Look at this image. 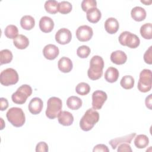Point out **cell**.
I'll list each match as a JSON object with an SVG mask.
<instances>
[{"label":"cell","mask_w":152,"mask_h":152,"mask_svg":"<svg viewBox=\"0 0 152 152\" xmlns=\"http://www.w3.org/2000/svg\"><path fill=\"white\" fill-rule=\"evenodd\" d=\"M104 68V61L103 58L99 56H93L90 61V67L87 71L88 78L91 80L99 79L103 74Z\"/></svg>","instance_id":"cell-1"},{"label":"cell","mask_w":152,"mask_h":152,"mask_svg":"<svg viewBox=\"0 0 152 152\" xmlns=\"http://www.w3.org/2000/svg\"><path fill=\"white\" fill-rule=\"evenodd\" d=\"M99 120V113L93 108L88 109L80 121V126L84 131L91 130Z\"/></svg>","instance_id":"cell-2"},{"label":"cell","mask_w":152,"mask_h":152,"mask_svg":"<svg viewBox=\"0 0 152 152\" xmlns=\"http://www.w3.org/2000/svg\"><path fill=\"white\" fill-rule=\"evenodd\" d=\"M8 121L15 127L22 126L26 121L24 112L20 107H13L10 108L6 113Z\"/></svg>","instance_id":"cell-3"},{"label":"cell","mask_w":152,"mask_h":152,"mask_svg":"<svg viewBox=\"0 0 152 152\" xmlns=\"http://www.w3.org/2000/svg\"><path fill=\"white\" fill-rule=\"evenodd\" d=\"M62 107V100L59 98L56 97H50L47 102V109L45 112L46 116L50 119L57 118L61 112Z\"/></svg>","instance_id":"cell-4"},{"label":"cell","mask_w":152,"mask_h":152,"mask_svg":"<svg viewBox=\"0 0 152 152\" xmlns=\"http://www.w3.org/2000/svg\"><path fill=\"white\" fill-rule=\"evenodd\" d=\"M32 88L27 84H23L18 87L17 91L11 96L12 100L16 104H24L27 99L31 94Z\"/></svg>","instance_id":"cell-5"},{"label":"cell","mask_w":152,"mask_h":152,"mask_svg":"<svg viewBox=\"0 0 152 152\" xmlns=\"http://www.w3.org/2000/svg\"><path fill=\"white\" fill-rule=\"evenodd\" d=\"M151 71L144 69L140 74V78L138 82V89L140 91L146 93L151 88Z\"/></svg>","instance_id":"cell-6"},{"label":"cell","mask_w":152,"mask_h":152,"mask_svg":"<svg viewBox=\"0 0 152 152\" xmlns=\"http://www.w3.org/2000/svg\"><path fill=\"white\" fill-rule=\"evenodd\" d=\"M118 40L121 45L132 49L137 48L140 43L139 37L136 34L128 31L121 33L119 36Z\"/></svg>","instance_id":"cell-7"},{"label":"cell","mask_w":152,"mask_h":152,"mask_svg":"<svg viewBox=\"0 0 152 152\" xmlns=\"http://www.w3.org/2000/svg\"><path fill=\"white\" fill-rule=\"evenodd\" d=\"M19 79L18 74L16 70L9 68L2 71L0 74L1 84L5 86L15 84Z\"/></svg>","instance_id":"cell-8"},{"label":"cell","mask_w":152,"mask_h":152,"mask_svg":"<svg viewBox=\"0 0 152 152\" xmlns=\"http://www.w3.org/2000/svg\"><path fill=\"white\" fill-rule=\"evenodd\" d=\"M107 94L102 90H96L92 94V107L95 110L102 108L107 100Z\"/></svg>","instance_id":"cell-9"},{"label":"cell","mask_w":152,"mask_h":152,"mask_svg":"<svg viewBox=\"0 0 152 152\" xmlns=\"http://www.w3.org/2000/svg\"><path fill=\"white\" fill-rule=\"evenodd\" d=\"M75 34L77 39L80 42H87L91 39L93 31L90 26L83 25L77 29Z\"/></svg>","instance_id":"cell-10"},{"label":"cell","mask_w":152,"mask_h":152,"mask_svg":"<svg viewBox=\"0 0 152 152\" xmlns=\"http://www.w3.org/2000/svg\"><path fill=\"white\" fill-rule=\"evenodd\" d=\"M71 32L66 28H60L55 34L56 41L61 45L68 44L71 40Z\"/></svg>","instance_id":"cell-11"},{"label":"cell","mask_w":152,"mask_h":152,"mask_svg":"<svg viewBox=\"0 0 152 152\" xmlns=\"http://www.w3.org/2000/svg\"><path fill=\"white\" fill-rule=\"evenodd\" d=\"M59 50L58 48L53 44H48L46 45L43 49V54L44 57L49 60L55 59L59 55Z\"/></svg>","instance_id":"cell-12"},{"label":"cell","mask_w":152,"mask_h":152,"mask_svg":"<svg viewBox=\"0 0 152 152\" xmlns=\"http://www.w3.org/2000/svg\"><path fill=\"white\" fill-rule=\"evenodd\" d=\"M54 27L53 20L47 16L42 17L39 21V28L43 33H49L52 31Z\"/></svg>","instance_id":"cell-13"},{"label":"cell","mask_w":152,"mask_h":152,"mask_svg":"<svg viewBox=\"0 0 152 152\" xmlns=\"http://www.w3.org/2000/svg\"><path fill=\"white\" fill-rule=\"evenodd\" d=\"M43 106V101L39 97L33 98L28 104V110L33 115L40 113L42 110Z\"/></svg>","instance_id":"cell-14"},{"label":"cell","mask_w":152,"mask_h":152,"mask_svg":"<svg viewBox=\"0 0 152 152\" xmlns=\"http://www.w3.org/2000/svg\"><path fill=\"white\" fill-rule=\"evenodd\" d=\"M136 135V133H131L130 134L125 135L124 137H118L116 138H113L112 140H111L109 141V144L112 146L113 149H116V147L121 144L124 143V142H126V143H128L130 144L132 140L135 137Z\"/></svg>","instance_id":"cell-15"},{"label":"cell","mask_w":152,"mask_h":152,"mask_svg":"<svg viewBox=\"0 0 152 152\" xmlns=\"http://www.w3.org/2000/svg\"><path fill=\"white\" fill-rule=\"evenodd\" d=\"M119 27V24L118 20L113 18L110 17L107 18L104 22V28L106 31L109 34L116 33Z\"/></svg>","instance_id":"cell-16"},{"label":"cell","mask_w":152,"mask_h":152,"mask_svg":"<svg viewBox=\"0 0 152 152\" xmlns=\"http://www.w3.org/2000/svg\"><path fill=\"white\" fill-rule=\"evenodd\" d=\"M58 120L60 124L64 126H69L74 122V116L68 111H61L58 116Z\"/></svg>","instance_id":"cell-17"},{"label":"cell","mask_w":152,"mask_h":152,"mask_svg":"<svg viewBox=\"0 0 152 152\" xmlns=\"http://www.w3.org/2000/svg\"><path fill=\"white\" fill-rule=\"evenodd\" d=\"M58 69L62 72L67 73L70 72L73 67L71 60L65 56L62 57L58 62Z\"/></svg>","instance_id":"cell-18"},{"label":"cell","mask_w":152,"mask_h":152,"mask_svg":"<svg viewBox=\"0 0 152 152\" xmlns=\"http://www.w3.org/2000/svg\"><path fill=\"white\" fill-rule=\"evenodd\" d=\"M111 61L116 65H122L126 62L127 56L126 53L122 50H116L110 55Z\"/></svg>","instance_id":"cell-19"},{"label":"cell","mask_w":152,"mask_h":152,"mask_svg":"<svg viewBox=\"0 0 152 152\" xmlns=\"http://www.w3.org/2000/svg\"><path fill=\"white\" fill-rule=\"evenodd\" d=\"M146 11L142 7H135L131 12V17L136 21H143L146 17Z\"/></svg>","instance_id":"cell-20"},{"label":"cell","mask_w":152,"mask_h":152,"mask_svg":"<svg viewBox=\"0 0 152 152\" xmlns=\"http://www.w3.org/2000/svg\"><path fill=\"white\" fill-rule=\"evenodd\" d=\"M87 20L91 23H97L101 18L102 14L97 8H93L86 12Z\"/></svg>","instance_id":"cell-21"},{"label":"cell","mask_w":152,"mask_h":152,"mask_svg":"<svg viewBox=\"0 0 152 152\" xmlns=\"http://www.w3.org/2000/svg\"><path fill=\"white\" fill-rule=\"evenodd\" d=\"M119 73L118 70L114 67H109L104 73V78L109 83H115L118 79Z\"/></svg>","instance_id":"cell-22"},{"label":"cell","mask_w":152,"mask_h":152,"mask_svg":"<svg viewBox=\"0 0 152 152\" xmlns=\"http://www.w3.org/2000/svg\"><path fill=\"white\" fill-rule=\"evenodd\" d=\"M13 43L17 49H24L28 46L29 40L26 36L19 34L13 40Z\"/></svg>","instance_id":"cell-23"},{"label":"cell","mask_w":152,"mask_h":152,"mask_svg":"<svg viewBox=\"0 0 152 152\" xmlns=\"http://www.w3.org/2000/svg\"><path fill=\"white\" fill-rule=\"evenodd\" d=\"M20 25L23 29L26 30H30L34 27L35 20L34 18L31 15H24L21 18Z\"/></svg>","instance_id":"cell-24"},{"label":"cell","mask_w":152,"mask_h":152,"mask_svg":"<svg viewBox=\"0 0 152 152\" xmlns=\"http://www.w3.org/2000/svg\"><path fill=\"white\" fill-rule=\"evenodd\" d=\"M66 105L72 110H77L81 107L82 100L77 96H72L69 97L66 100Z\"/></svg>","instance_id":"cell-25"},{"label":"cell","mask_w":152,"mask_h":152,"mask_svg":"<svg viewBox=\"0 0 152 152\" xmlns=\"http://www.w3.org/2000/svg\"><path fill=\"white\" fill-rule=\"evenodd\" d=\"M148 138L144 134L138 135L134 140V144L138 148H144L148 145Z\"/></svg>","instance_id":"cell-26"},{"label":"cell","mask_w":152,"mask_h":152,"mask_svg":"<svg viewBox=\"0 0 152 152\" xmlns=\"http://www.w3.org/2000/svg\"><path fill=\"white\" fill-rule=\"evenodd\" d=\"M140 34L145 39L152 38V25L151 23H145L140 28Z\"/></svg>","instance_id":"cell-27"},{"label":"cell","mask_w":152,"mask_h":152,"mask_svg":"<svg viewBox=\"0 0 152 152\" xmlns=\"http://www.w3.org/2000/svg\"><path fill=\"white\" fill-rule=\"evenodd\" d=\"M45 9L48 13L55 14L58 11V2L55 0H49L45 3Z\"/></svg>","instance_id":"cell-28"},{"label":"cell","mask_w":152,"mask_h":152,"mask_svg":"<svg viewBox=\"0 0 152 152\" xmlns=\"http://www.w3.org/2000/svg\"><path fill=\"white\" fill-rule=\"evenodd\" d=\"M18 33V30L17 26L12 24L7 26L4 30V34L5 36L9 39H14Z\"/></svg>","instance_id":"cell-29"},{"label":"cell","mask_w":152,"mask_h":152,"mask_svg":"<svg viewBox=\"0 0 152 152\" xmlns=\"http://www.w3.org/2000/svg\"><path fill=\"white\" fill-rule=\"evenodd\" d=\"M135 81L134 78L131 75L124 76L120 82L121 87L125 89L128 90L132 88L134 86Z\"/></svg>","instance_id":"cell-30"},{"label":"cell","mask_w":152,"mask_h":152,"mask_svg":"<svg viewBox=\"0 0 152 152\" xmlns=\"http://www.w3.org/2000/svg\"><path fill=\"white\" fill-rule=\"evenodd\" d=\"M12 53L8 49H3L0 52L1 65L10 63L12 59Z\"/></svg>","instance_id":"cell-31"},{"label":"cell","mask_w":152,"mask_h":152,"mask_svg":"<svg viewBox=\"0 0 152 152\" xmlns=\"http://www.w3.org/2000/svg\"><path fill=\"white\" fill-rule=\"evenodd\" d=\"M90 91V86L84 82L80 83L77 84V86L75 87V91L77 94L81 95V96H85L89 93Z\"/></svg>","instance_id":"cell-32"},{"label":"cell","mask_w":152,"mask_h":152,"mask_svg":"<svg viewBox=\"0 0 152 152\" xmlns=\"http://www.w3.org/2000/svg\"><path fill=\"white\" fill-rule=\"evenodd\" d=\"M72 6L68 1H61L58 2V11L62 14H66L70 12L72 10Z\"/></svg>","instance_id":"cell-33"},{"label":"cell","mask_w":152,"mask_h":152,"mask_svg":"<svg viewBox=\"0 0 152 152\" xmlns=\"http://www.w3.org/2000/svg\"><path fill=\"white\" fill-rule=\"evenodd\" d=\"M91 52L90 48L86 45L80 46L77 50V55L81 58H87Z\"/></svg>","instance_id":"cell-34"},{"label":"cell","mask_w":152,"mask_h":152,"mask_svg":"<svg viewBox=\"0 0 152 152\" xmlns=\"http://www.w3.org/2000/svg\"><path fill=\"white\" fill-rule=\"evenodd\" d=\"M81 5L82 10L84 12H87L91 8H96L97 2L95 0H83Z\"/></svg>","instance_id":"cell-35"},{"label":"cell","mask_w":152,"mask_h":152,"mask_svg":"<svg viewBox=\"0 0 152 152\" xmlns=\"http://www.w3.org/2000/svg\"><path fill=\"white\" fill-rule=\"evenodd\" d=\"M144 60L148 64L151 65L152 64V46H150L144 53Z\"/></svg>","instance_id":"cell-36"},{"label":"cell","mask_w":152,"mask_h":152,"mask_svg":"<svg viewBox=\"0 0 152 152\" xmlns=\"http://www.w3.org/2000/svg\"><path fill=\"white\" fill-rule=\"evenodd\" d=\"M48 150H49L48 145L44 141L39 142L36 145V152H47L48 151Z\"/></svg>","instance_id":"cell-37"},{"label":"cell","mask_w":152,"mask_h":152,"mask_svg":"<svg viewBox=\"0 0 152 152\" xmlns=\"http://www.w3.org/2000/svg\"><path fill=\"white\" fill-rule=\"evenodd\" d=\"M118 149L117 151L118 152H121V151H132V149L131 147L129 145V144L128 143H126V142H124L122 143L121 144H119L118 147Z\"/></svg>","instance_id":"cell-38"},{"label":"cell","mask_w":152,"mask_h":152,"mask_svg":"<svg viewBox=\"0 0 152 152\" xmlns=\"http://www.w3.org/2000/svg\"><path fill=\"white\" fill-rule=\"evenodd\" d=\"M93 152H97V151L109 152V149L106 145L103 144H97L96 146H94V147L93 150Z\"/></svg>","instance_id":"cell-39"},{"label":"cell","mask_w":152,"mask_h":152,"mask_svg":"<svg viewBox=\"0 0 152 152\" xmlns=\"http://www.w3.org/2000/svg\"><path fill=\"white\" fill-rule=\"evenodd\" d=\"M0 104H1V110L3 111L7 109L8 107V102L7 99L4 97L0 98Z\"/></svg>","instance_id":"cell-40"},{"label":"cell","mask_w":152,"mask_h":152,"mask_svg":"<svg viewBox=\"0 0 152 152\" xmlns=\"http://www.w3.org/2000/svg\"><path fill=\"white\" fill-rule=\"evenodd\" d=\"M151 97H152V94H149L146 98H145V106L147 107H148L149 109H151Z\"/></svg>","instance_id":"cell-41"}]
</instances>
